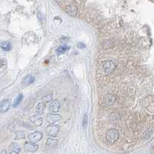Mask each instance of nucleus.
I'll use <instances>...</instances> for the list:
<instances>
[{
  "label": "nucleus",
  "mask_w": 154,
  "mask_h": 154,
  "mask_svg": "<svg viewBox=\"0 0 154 154\" xmlns=\"http://www.w3.org/2000/svg\"><path fill=\"white\" fill-rule=\"evenodd\" d=\"M11 106V102L9 99H5L0 102V112H7Z\"/></svg>",
  "instance_id": "nucleus-6"
},
{
  "label": "nucleus",
  "mask_w": 154,
  "mask_h": 154,
  "mask_svg": "<svg viewBox=\"0 0 154 154\" xmlns=\"http://www.w3.org/2000/svg\"><path fill=\"white\" fill-rule=\"evenodd\" d=\"M78 47L80 48V49H83V48L86 47V45H84L83 43H79L78 44Z\"/></svg>",
  "instance_id": "nucleus-21"
},
{
  "label": "nucleus",
  "mask_w": 154,
  "mask_h": 154,
  "mask_svg": "<svg viewBox=\"0 0 154 154\" xmlns=\"http://www.w3.org/2000/svg\"><path fill=\"white\" fill-rule=\"evenodd\" d=\"M67 13L70 16H76L77 13V9L73 6H69L67 7Z\"/></svg>",
  "instance_id": "nucleus-14"
},
{
  "label": "nucleus",
  "mask_w": 154,
  "mask_h": 154,
  "mask_svg": "<svg viewBox=\"0 0 154 154\" xmlns=\"http://www.w3.org/2000/svg\"><path fill=\"white\" fill-rule=\"evenodd\" d=\"M60 108V103L57 100H54L50 103L49 105V110L53 112H59Z\"/></svg>",
  "instance_id": "nucleus-10"
},
{
  "label": "nucleus",
  "mask_w": 154,
  "mask_h": 154,
  "mask_svg": "<svg viewBox=\"0 0 154 154\" xmlns=\"http://www.w3.org/2000/svg\"><path fill=\"white\" fill-rule=\"evenodd\" d=\"M23 99V94H19L16 96V98L15 99L14 102H13V106L14 107H17L19 104H20V102H22Z\"/></svg>",
  "instance_id": "nucleus-16"
},
{
  "label": "nucleus",
  "mask_w": 154,
  "mask_h": 154,
  "mask_svg": "<svg viewBox=\"0 0 154 154\" xmlns=\"http://www.w3.org/2000/svg\"><path fill=\"white\" fill-rule=\"evenodd\" d=\"M24 148H25V150H26L28 152H34L38 149L39 146L37 145H36L35 143H33V142H26L25 144V146H24Z\"/></svg>",
  "instance_id": "nucleus-8"
},
{
  "label": "nucleus",
  "mask_w": 154,
  "mask_h": 154,
  "mask_svg": "<svg viewBox=\"0 0 154 154\" xmlns=\"http://www.w3.org/2000/svg\"><path fill=\"white\" fill-rule=\"evenodd\" d=\"M68 49H69V47H68V46H66L63 45V46H59V47L57 49L56 52H57V53H58V54H63V53H64L66 52V51Z\"/></svg>",
  "instance_id": "nucleus-18"
},
{
  "label": "nucleus",
  "mask_w": 154,
  "mask_h": 154,
  "mask_svg": "<svg viewBox=\"0 0 154 154\" xmlns=\"http://www.w3.org/2000/svg\"><path fill=\"white\" fill-rule=\"evenodd\" d=\"M86 125H87V115L86 114L85 116H84V119H83V126H84V128H86Z\"/></svg>",
  "instance_id": "nucleus-20"
},
{
  "label": "nucleus",
  "mask_w": 154,
  "mask_h": 154,
  "mask_svg": "<svg viewBox=\"0 0 154 154\" xmlns=\"http://www.w3.org/2000/svg\"><path fill=\"white\" fill-rule=\"evenodd\" d=\"M62 119V116L59 114H57L56 112L53 113H49L46 116V120L50 124H53V123L59 122Z\"/></svg>",
  "instance_id": "nucleus-4"
},
{
  "label": "nucleus",
  "mask_w": 154,
  "mask_h": 154,
  "mask_svg": "<svg viewBox=\"0 0 154 154\" xmlns=\"http://www.w3.org/2000/svg\"><path fill=\"white\" fill-rule=\"evenodd\" d=\"M34 81H35L34 76H32V75H29L28 76H26V77L23 79V86H29L30 84H32Z\"/></svg>",
  "instance_id": "nucleus-11"
},
{
  "label": "nucleus",
  "mask_w": 154,
  "mask_h": 154,
  "mask_svg": "<svg viewBox=\"0 0 154 154\" xmlns=\"http://www.w3.org/2000/svg\"><path fill=\"white\" fill-rule=\"evenodd\" d=\"M44 109H45V103L44 102H39L38 103V105L36 106V111L38 114H42L43 111H44Z\"/></svg>",
  "instance_id": "nucleus-13"
},
{
  "label": "nucleus",
  "mask_w": 154,
  "mask_h": 154,
  "mask_svg": "<svg viewBox=\"0 0 154 154\" xmlns=\"http://www.w3.org/2000/svg\"><path fill=\"white\" fill-rule=\"evenodd\" d=\"M25 138V133L23 131H17L15 133V139H22Z\"/></svg>",
  "instance_id": "nucleus-17"
},
{
  "label": "nucleus",
  "mask_w": 154,
  "mask_h": 154,
  "mask_svg": "<svg viewBox=\"0 0 154 154\" xmlns=\"http://www.w3.org/2000/svg\"><path fill=\"white\" fill-rule=\"evenodd\" d=\"M58 144V140L53 138H49L46 140V145L49 147H54L57 146Z\"/></svg>",
  "instance_id": "nucleus-12"
},
{
  "label": "nucleus",
  "mask_w": 154,
  "mask_h": 154,
  "mask_svg": "<svg viewBox=\"0 0 154 154\" xmlns=\"http://www.w3.org/2000/svg\"><path fill=\"white\" fill-rule=\"evenodd\" d=\"M59 131L58 125H49L46 127V133L49 136H56Z\"/></svg>",
  "instance_id": "nucleus-5"
},
{
  "label": "nucleus",
  "mask_w": 154,
  "mask_h": 154,
  "mask_svg": "<svg viewBox=\"0 0 154 154\" xmlns=\"http://www.w3.org/2000/svg\"><path fill=\"white\" fill-rule=\"evenodd\" d=\"M28 138H29V140L30 142H33V143H36L38 142L39 141H40L43 138V133L39 132V131H36V132H33L32 133H30V134L28 136Z\"/></svg>",
  "instance_id": "nucleus-3"
},
{
  "label": "nucleus",
  "mask_w": 154,
  "mask_h": 154,
  "mask_svg": "<svg viewBox=\"0 0 154 154\" xmlns=\"http://www.w3.org/2000/svg\"><path fill=\"white\" fill-rule=\"evenodd\" d=\"M119 136V133L118 130L115 129H109L106 132V140L110 143L115 142L118 139Z\"/></svg>",
  "instance_id": "nucleus-1"
},
{
  "label": "nucleus",
  "mask_w": 154,
  "mask_h": 154,
  "mask_svg": "<svg viewBox=\"0 0 154 154\" xmlns=\"http://www.w3.org/2000/svg\"><path fill=\"white\" fill-rule=\"evenodd\" d=\"M20 150H21V147L16 142H13L9 146V152L11 154H18Z\"/></svg>",
  "instance_id": "nucleus-9"
},
{
  "label": "nucleus",
  "mask_w": 154,
  "mask_h": 154,
  "mask_svg": "<svg viewBox=\"0 0 154 154\" xmlns=\"http://www.w3.org/2000/svg\"><path fill=\"white\" fill-rule=\"evenodd\" d=\"M0 47H1L3 50L5 51H9L12 49V45L9 42H3L0 44Z\"/></svg>",
  "instance_id": "nucleus-15"
},
{
  "label": "nucleus",
  "mask_w": 154,
  "mask_h": 154,
  "mask_svg": "<svg viewBox=\"0 0 154 154\" xmlns=\"http://www.w3.org/2000/svg\"><path fill=\"white\" fill-rule=\"evenodd\" d=\"M30 120L32 122H33L36 126H41L43 124V117L40 116V114H36V115H34L33 116H31L30 118Z\"/></svg>",
  "instance_id": "nucleus-7"
},
{
  "label": "nucleus",
  "mask_w": 154,
  "mask_h": 154,
  "mask_svg": "<svg viewBox=\"0 0 154 154\" xmlns=\"http://www.w3.org/2000/svg\"><path fill=\"white\" fill-rule=\"evenodd\" d=\"M116 68V65L115 64V63H113V62L111 60L105 62L103 65H102V70H103V72L106 74L111 73Z\"/></svg>",
  "instance_id": "nucleus-2"
},
{
  "label": "nucleus",
  "mask_w": 154,
  "mask_h": 154,
  "mask_svg": "<svg viewBox=\"0 0 154 154\" xmlns=\"http://www.w3.org/2000/svg\"><path fill=\"white\" fill-rule=\"evenodd\" d=\"M43 100L44 101V102H48L53 100V95L52 94H48L47 96H44L43 98Z\"/></svg>",
  "instance_id": "nucleus-19"
}]
</instances>
